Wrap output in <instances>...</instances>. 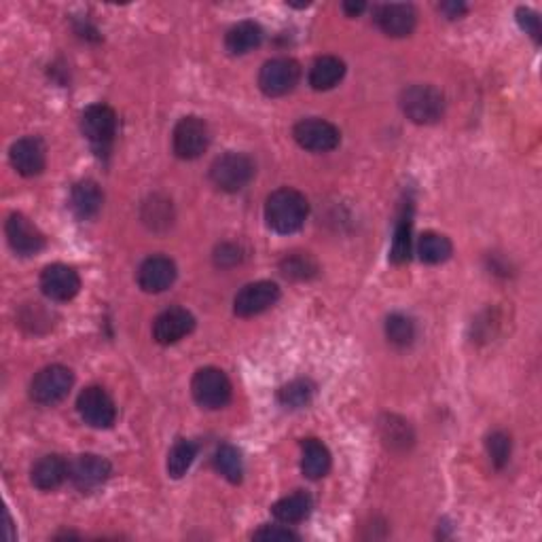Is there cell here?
<instances>
[{"instance_id": "obj_1", "label": "cell", "mask_w": 542, "mask_h": 542, "mask_svg": "<svg viewBox=\"0 0 542 542\" xmlns=\"http://www.w3.org/2000/svg\"><path fill=\"white\" fill-rule=\"evenodd\" d=\"M310 206L303 193L295 189H278L267 198L265 204V220L271 231L289 235L302 230L308 219Z\"/></svg>"}, {"instance_id": "obj_2", "label": "cell", "mask_w": 542, "mask_h": 542, "mask_svg": "<svg viewBox=\"0 0 542 542\" xmlns=\"http://www.w3.org/2000/svg\"><path fill=\"white\" fill-rule=\"evenodd\" d=\"M401 108L414 123L428 126L441 119L445 110V100L439 89L433 85H411L401 94Z\"/></svg>"}, {"instance_id": "obj_3", "label": "cell", "mask_w": 542, "mask_h": 542, "mask_svg": "<svg viewBox=\"0 0 542 542\" xmlns=\"http://www.w3.org/2000/svg\"><path fill=\"white\" fill-rule=\"evenodd\" d=\"M254 176V163L244 153H225L210 166V180L220 191L238 193Z\"/></svg>"}, {"instance_id": "obj_4", "label": "cell", "mask_w": 542, "mask_h": 542, "mask_svg": "<svg viewBox=\"0 0 542 542\" xmlns=\"http://www.w3.org/2000/svg\"><path fill=\"white\" fill-rule=\"evenodd\" d=\"M83 136L97 155L110 151L117 136V115L107 104H91L81 117Z\"/></svg>"}, {"instance_id": "obj_5", "label": "cell", "mask_w": 542, "mask_h": 542, "mask_svg": "<svg viewBox=\"0 0 542 542\" xmlns=\"http://www.w3.org/2000/svg\"><path fill=\"white\" fill-rule=\"evenodd\" d=\"M191 392L199 407L223 409L231 401V382L220 369L206 367L195 373Z\"/></svg>"}, {"instance_id": "obj_6", "label": "cell", "mask_w": 542, "mask_h": 542, "mask_svg": "<svg viewBox=\"0 0 542 542\" xmlns=\"http://www.w3.org/2000/svg\"><path fill=\"white\" fill-rule=\"evenodd\" d=\"M73 371L62 367V364H51L35 375L30 383V396L38 404H56L73 388Z\"/></svg>"}, {"instance_id": "obj_7", "label": "cell", "mask_w": 542, "mask_h": 542, "mask_svg": "<svg viewBox=\"0 0 542 542\" xmlns=\"http://www.w3.org/2000/svg\"><path fill=\"white\" fill-rule=\"evenodd\" d=\"M172 145L180 159H198L210 145V129L199 117H182L174 128Z\"/></svg>"}, {"instance_id": "obj_8", "label": "cell", "mask_w": 542, "mask_h": 542, "mask_svg": "<svg viewBox=\"0 0 542 542\" xmlns=\"http://www.w3.org/2000/svg\"><path fill=\"white\" fill-rule=\"evenodd\" d=\"M77 407L83 422L91 428H110L117 420V407L113 398H110L108 392L100 386L85 388L81 394H78Z\"/></svg>"}, {"instance_id": "obj_9", "label": "cell", "mask_w": 542, "mask_h": 542, "mask_svg": "<svg viewBox=\"0 0 542 542\" xmlns=\"http://www.w3.org/2000/svg\"><path fill=\"white\" fill-rule=\"evenodd\" d=\"M299 78H302V68L295 60L289 57H276L263 64L259 73V87L263 89L265 96L278 97L286 96L289 91L297 87Z\"/></svg>"}, {"instance_id": "obj_10", "label": "cell", "mask_w": 542, "mask_h": 542, "mask_svg": "<svg viewBox=\"0 0 542 542\" xmlns=\"http://www.w3.org/2000/svg\"><path fill=\"white\" fill-rule=\"evenodd\" d=\"M292 136H295L299 147L312 153H329L332 148H337L339 140H342L339 129L329 121L318 119V117L299 121L295 129H292Z\"/></svg>"}, {"instance_id": "obj_11", "label": "cell", "mask_w": 542, "mask_h": 542, "mask_svg": "<svg viewBox=\"0 0 542 542\" xmlns=\"http://www.w3.org/2000/svg\"><path fill=\"white\" fill-rule=\"evenodd\" d=\"M278 299H280L278 284L261 280V282H252L244 286V289L235 295L233 312L238 313L240 318H252L273 308V305L278 303Z\"/></svg>"}, {"instance_id": "obj_12", "label": "cell", "mask_w": 542, "mask_h": 542, "mask_svg": "<svg viewBox=\"0 0 542 542\" xmlns=\"http://www.w3.org/2000/svg\"><path fill=\"white\" fill-rule=\"evenodd\" d=\"M41 291L51 302H70L81 291V278L73 267L56 263L41 273Z\"/></svg>"}, {"instance_id": "obj_13", "label": "cell", "mask_w": 542, "mask_h": 542, "mask_svg": "<svg viewBox=\"0 0 542 542\" xmlns=\"http://www.w3.org/2000/svg\"><path fill=\"white\" fill-rule=\"evenodd\" d=\"M9 159L17 174L26 176V179L38 176L45 169V163H47V155H45L43 140L36 138V136H26V138H19L17 142H13V147L9 151Z\"/></svg>"}, {"instance_id": "obj_14", "label": "cell", "mask_w": 542, "mask_h": 542, "mask_svg": "<svg viewBox=\"0 0 542 542\" xmlns=\"http://www.w3.org/2000/svg\"><path fill=\"white\" fill-rule=\"evenodd\" d=\"M195 329V318L185 308H169L161 312L153 322V337L157 343L172 345L187 337Z\"/></svg>"}, {"instance_id": "obj_15", "label": "cell", "mask_w": 542, "mask_h": 542, "mask_svg": "<svg viewBox=\"0 0 542 542\" xmlns=\"http://www.w3.org/2000/svg\"><path fill=\"white\" fill-rule=\"evenodd\" d=\"M68 476L78 489L91 492V489L100 487L107 483V479L110 476V465L108 460L100 458V455L83 454L68 466Z\"/></svg>"}, {"instance_id": "obj_16", "label": "cell", "mask_w": 542, "mask_h": 542, "mask_svg": "<svg viewBox=\"0 0 542 542\" xmlns=\"http://www.w3.org/2000/svg\"><path fill=\"white\" fill-rule=\"evenodd\" d=\"M5 231L13 251L22 254V257H30V254L41 252L45 248L43 233L24 214H11L9 220H6Z\"/></svg>"}, {"instance_id": "obj_17", "label": "cell", "mask_w": 542, "mask_h": 542, "mask_svg": "<svg viewBox=\"0 0 542 542\" xmlns=\"http://www.w3.org/2000/svg\"><path fill=\"white\" fill-rule=\"evenodd\" d=\"M375 22L382 28L383 35H388L392 38H403L414 32L417 15L411 5L390 3V5H382L380 9L375 11Z\"/></svg>"}, {"instance_id": "obj_18", "label": "cell", "mask_w": 542, "mask_h": 542, "mask_svg": "<svg viewBox=\"0 0 542 542\" xmlns=\"http://www.w3.org/2000/svg\"><path fill=\"white\" fill-rule=\"evenodd\" d=\"M176 265L168 257H148L138 270V284L145 292H163L174 284Z\"/></svg>"}, {"instance_id": "obj_19", "label": "cell", "mask_w": 542, "mask_h": 542, "mask_svg": "<svg viewBox=\"0 0 542 542\" xmlns=\"http://www.w3.org/2000/svg\"><path fill=\"white\" fill-rule=\"evenodd\" d=\"M68 476V465L60 455H45L32 466L30 481L32 486L41 489V492H54L66 481Z\"/></svg>"}, {"instance_id": "obj_20", "label": "cell", "mask_w": 542, "mask_h": 542, "mask_svg": "<svg viewBox=\"0 0 542 542\" xmlns=\"http://www.w3.org/2000/svg\"><path fill=\"white\" fill-rule=\"evenodd\" d=\"M102 191L94 180H81L73 187V193H70V208L77 214L78 219L87 220L94 219L102 208Z\"/></svg>"}, {"instance_id": "obj_21", "label": "cell", "mask_w": 542, "mask_h": 542, "mask_svg": "<svg viewBox=\"0 0 542 542\" xmlns=\"http://www.w3.org/2000/svg\"><path fill=\"white\" fill-rule=\"evenodd\" d=\"M263 43V30L254 22H240L227 32L225 47L233 56H244L248 51L257 49Z\"/></svg>"}, {"instance_id": "obj_22", "label": "cell", "mask_w": 542, "mask_h": 542, "mask_svg": "<svg viewBox=\"0 0 542 542\" xmlns=\"http://www.w3.org/2000/svg\"><path fill=\"white\" fill-rule=\"evenodd\" d=\"M273 517H276L280 524L292 526V524H302L303 519H308V515L312 513V498L310 494L305 492H295L286 498L278 500L271 508Z\"/></svg>"}, {"instance_id": "obj_23", "label": "cell", "mask_w": 542, "mask_h": 542, "mask_svg": "<svg viewBox=\"0 0 542 542\" xmlns=\"http://www.w3.org/2000/svg\"><path fill=\"white\" fill-rule=\"evenodd\" d=\"M345 75V64L335 56H322L310 70V85L316 91H326L339 85Z\"/></svg>"}, {"instance_id": "obj_24", "label": "cell", "mask_w": 542, "mask_h": 542, "mask_svg": "<svg viewBox=\"0 0 542 542\" xmlns=\"http://www.w3.org/2000/svg\"><path fill=\"white\" fill-rule=\"evenodd\" d=\"M302 470L308 479H322L331 470V454L324 443L318 439H305L302 443Z\"/></svg>"}, {"instance_id": "obj_25", "label": "cell", "mask_w": 542, "mask_h": 542, "mask_svg": "<svg viewBox=\"0 0 542 542\" xmlns=\"http://www.w3.org/2000/svg\"><path fill=\"white\" fill-rule=\"evenodd\" d=\"M452 252H454V246L447 235L428 231L422 235L420 241H417V254H420V259L428 265L445 263V261L452 257Z\"/></svg>"}, {"instance_id": "obj_26", "label": "cell", "mask_w": 542, "mask_h": 542, "mask_svg": "<svg viewBox=\"0 0 542 542\" xmlns=\"http://www.w3.org/2000/svg\"><path fill=\"white\" fill-rule=\"evenodd\" d=\"M198 458V445L193 441L180 439L174 443V447L169 449L168 454V475L172 479H180V476L187 475V470Z\"/></svg>"}, {"instance_id": "obj_27", "label": "cell", "mask_w": 542, "mask_h": 542, "mask_svg": "<svg viewBox=\"0 0 542 542\" xmlns=\"http://www.w3.org/2000/svg\"><path fill=\"white\" fill-rule=\"evenodd\" d=\"M214 466L227 481L240 483L244 475V465H241V455L233 445H220L214 454Z\"/></svg>"}, {"instance_id": "obj_28", "label": "cell", "mask_w": 542, "mask_h": 542, "mask_svg": "<svg viewBox=\"0 0 542 542\" xmlns=\"http://www.w3.org/2000/svg\"><path fill=\"white\" fill-rule=\"evenodd\" d=\"M386 337L390 343L398 345V348H407L415 339L414 320L403 316V313H392L386 320Z\"/></svg>"}, {"instance_id": "obj_29", "label": "cell", "mask_w": 542, "mask_h": 542, "mask_svg": "<svg viewBox=\"0 0 542 542\" xmlns=\"http://www.w3.org/2000/svg\"><path fill=\"white\" fill-rule=\"evenodd\" d=\"M409 257H411V212H403V217L398 219V225L394 231L390 259L394 261L396 265H401V263H407Z\"/></svg>"}, {"instance_id": "obj_30", "label": "cell", "mask_w": 542, "mask_h": 542, "mask_svg": "<svg viewBox=\"0 0 542 542\" xmlns=\"http://www.w3.org/2000/svg\"><path fill=\"white\" fill-rule=\"evenodd\" d=\"M313 394V386L308 380H295L280 390V403L289 409H302L310 403V398Z\"/></svg>"}, {"instance_id": "obj_31", "label": "cell", "mask_w": 542, "mask_h": 542, "mask_svg": "<svg viewBox=\"0 0 542 542\" xmlns=\"http://www.w3.org/2000/svg\"><path fill=\"white\" fill-rule=\"evenodd\" d=\"M487 454L496 468H505L511 460V436L502 430H496L487 436Z\"/></svg>"}, {"instance_id": "obj_32", "label": "cell", "mask_w": 542, "mask_h": 542, "mask_svg": "<svg viewBox=\"0 0 542 542\" xmlns=\"http://www.w3.org/2000/svg\"><path fill=\"white\" fill-rule=\"evenodd\" d=\"M316 263H313L308 254H291L282 263V273L292 280H308L316 273Z\"/></svg>"}, {"instance_id": "obj_33", "label": "cell", "mask_w": 542, "mask_h": 542, "mask_svg": "<svg viewBox=\"0 0 542 542\" xmlns=\"http://www.w3.org/2000/svg\"><path fill=\"white\" fill-rule=\"evenodd\" d=\"M383 439H386L390 445H401L407 447V443L411 441L409 435V426L404 422H396L394 417H390L388 424H383Z\"/></svg>"}, {"instance_id": "obj_34", "label": "cell", "mask_w": 542, "mask_h": 542, "mask_svg": "<svg viewBox=\"0 0 542 542\" xmlns=\"http://www.w3.org/2000/svg\"><path fill=\"white\" fill-rule=\"evenodd\" d=\"M254 540H265V542H291L299 540V537L289 527L284 526H263L261 530L252 534Z\"/></svg>"}, {"instance_id": "obj_35", "label": "cell", "mask_w": 542, "mask_h": 542, "mask_svg": "<svg viewBox=\"0 0 542 542\" xmlns=\"http://www.w3.org/2000/svg\"><path fill=\"white\" fill-rule=\"evenodd\" d=\"M517 22L521 28H524L527 35H530L534 41L540 43V19L537 13H532L530 9H519L517 11Z\"/></svg>"}, {"instance_id": "obj_36", "label": "cell", "mask_w": 542, "mask_h": 542, "mask_svg": "<svg viewBox=\"0 0 542 542\" xmlns=\"http://www.w3.org/2000/svg\"><path fill=\"white\" fill-rule=\"evenodd\" d=\"M217 259H219L220 265L225 263V259H231V263H238V261H240V251L235 246H220Z\"/></svg>"}, {"instance_id": "obj_37", "label": "cell", "mask_w": 542, "mask_h": 542, "mask_svg": "<svg viewBox=\"0 0 542 542\" xmlns=\"http://www.w3.org/2000/svg\"><path fill=\"white\" fill-rule=\"evenodd\" d=\"M441 11L447 13V17L455 19V17H460L462 13L466 11V5H462V3H445V5H441Z\"/></svg>"}, {"instance_id": "obj_38", "label": "cell", "mask_w": 542, "mask_h": 542, "mask_svg": "<svg viewBox=\"0 0 542 542\" xmlns=\"http://www.w3.org/2000/svg\"><path fill=\"white\" fill-rule=\"evenodd\" d=\"M364 9H367V5H364V3H343V11L348 13V15H352V17L361 15V13Z\"/></svg>"}]
</instances>
